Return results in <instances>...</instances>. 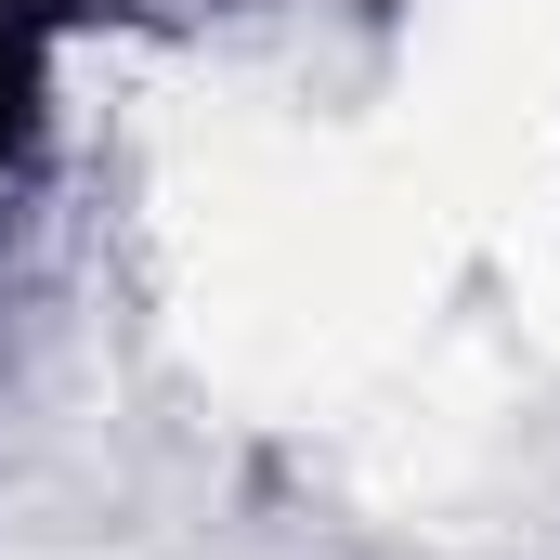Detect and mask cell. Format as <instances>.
Returning <instances> with one entry per match:
<instances>
[{
	"label": "cell",
	"instance_id": "6da1fadb",
	"mask_svg": "<svg viewBox=\"0 0 560 560\" xmlns=\"http://www.w3.org/2000/svg\"><path fill=\"white\" fill-rule=\"evenodd\" d=\"M92 26V0H0V222L52 156V105H66V39Z\"/></svg>",
	"mask_w": 560,
	"mask_h": 560
}]
</instances>
